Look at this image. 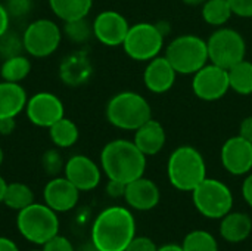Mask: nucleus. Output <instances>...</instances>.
Segmentation results:
<instances>
[{"instance_id": "1", "label": "nucleus", "mask_w": 252, "mask_h": 251, "mask_svg": "<svg viewBox=\"0 0 252 251\" xmlns=\"http://www.w3.org/2000/svg\"><path fill=\"white\" fill-rule=\"evenodd\" d=\"M136 237L133 213L121 206L102 210L92 226V243L99 251H124Z\"/></svg>"}, {"instance_id": "2", "label": "nucleus", "mask_w": 252, "mask_h": 251, "mask_svg": "<svg viewBox=\"0 0 252 251\" xmlns=\"http://www.w3.org/2000/svg\"><path fill=\"white\" fill-rule=\"evenodd\" d=\"M100 167L108 179L127 185L145 175L146 155L133 141L115 139L103 146L100 152Z\"/></svg>"}, {"instance_id": "3", "label": "nucleus", "mask_w": 252, "mask_h": 251, "mask_svg": "<svg viewBox=\"0 0 252 251\" xmlns=\"http://www.w3.org/2000/svg\"><path fill=\"white\" fill-rule=\"evenodd\" d=\"M167 175L176 189L192 192L207 178V164L196 148L183 145L171 152L167 163Z\"/></svg>"}, {"instance_id": "4", "label": "nucleus", "mask_w": 252, "mask_h": 251, "mask_svg": "<svg viewBox=\"0 0 252 251\" xmlns=\"http://www.w3.org/2000/svg\"><path fill=\"white\" fill-rule=\"evenodd\" d=\"M106 120L121 130H137L152 118V109L145 96L136 92H120L112 96L105 109Z\"/></svg>"}, {"instance_id": "5", "label": "nucleus", "mask_w": 252, "mask_h": 251, "mask_svg": "<svg viewBox=\"0 0 252 251\" xmlns=\"http://www.w3.org/2000/svg\"><path fill=\"white\" fill-rule=\"evenodd\" d=\"M16 228L27 241L43 246L59 234V217L49 206L32 203L18 212Z\"/></svg>"}, {"instance_id": "6", "label": "nucleus", "mask_w": 252, "mask_h": 251, "mask_svg": "<svg viewBox=\"0 0 252 251\" xmlns=\"http://www.w3.org/2000/svg\"><path fill=\"white\" fill-rule=\"evenodd\" d=\"M177 74L193 75L208 64L207 41L195 34H183L170 41L164 55Z\"/></svg>"}, {"instance_id": "7", "label": "nucleus", "mask_w": 252, "mask_h": 251, "mask_svg": "<svg viewBox=\"0 0 252 251\" xmlns=\"http://www.w3.org/2000/svg\"><path fill=\"white\" fill-rule=\"evenodd\" d=\"M165 31L158 24L137 22L130 25L123 49L133 61H151L159 56L164 47Z\"/></svg>"}, {"instance_id": "8", "label": "nucleus", "mask_w": 252, "mask_h": 251, "mask_svg": "<svg viewBox=\"0 0 252 251\" xmlns=\"http://www.w3.org/2000/svg\"><path fill=\"white\" fill-rule=\"evenodd\" d=\"M192 201L195 209L208 219H223L233 207V194L230 188L217 180L205 178L193 191Z\"/></svg>"}, {"instance_id": "9", "label": "nucleus", "mask_w": 252, "mask_h": 251, "mask_svg": "<svg viewBox=\"0 0 252 251\" xmlns=\"http://www.w3.org/2000/svg\"><path fill=\"white\" fill-rule=\"evenodd\" d=\"M207 46L210 62L226 70L244 61L247 55V43L244 36L227 27H219L208 37Z\"/></svg>"}, {"instance_id": "10", "label": "nucleus", "mask_w": 252, "mask_h": 251, "mask_svg": "<svg viewBox=\"0 0 252 251\" xmlns=\"http://www.w3.org/2000/svg\"><path fill=\"white\" fill-rule=\"evenodd\" d=\"M62 30L52 19H35L22 33L24 50L32 58H47L62 41Z\"/></svg>"}, {"instance_id": "11", "label": "nucleus", "mask_w": 252, "mask_h": 251, "mask_svg": "<svg viewBox=\"0 0 252 251\" xmlns=\"http://www.w3.org/2000/svg\"><path fill=\"white\" fill-rule=\"evenodd\" d=\"M230 89L229 72L216 64H207L193 74L192 90L195 96L205 102L221 99Z\"/></svg>"}, {"instance_id": "12", "label": "nucleus", "mask_w": 252, "mask_h": 251, "mask_svg": "<svg viewBox=\"0 0 252 251\" xmlns=\"http://www.w3.org/2000/svg\"><path fill=\"white\" fill-rule=\"evenodd\" d=\"M25 114L34 126L49 129L58 120L63 118L65 109L62 101L55 93L38 92L27 101Z\"/></svg>"}, {"instance_id": "13", "label": "nucleus", "mask_w": 252, "mask_h": 251, "mask_svg": "<svg viewBox=\"0 0 252 251\" xmlns=\"http://www.w3.org/2000/svg\"><path fill=\"white\" fill-rule=\"evenodd\" d=\"M92 24L93 36L96 37V40L109 47L123 46L130 28V24L126 16H123V13L117 10L100 12Z\"/></svg>"}, {"instance_id": "14", "label": "nucleus", "mask_w": 252, "mask_h": 251, "mask_svg": "<svg viewBox=\"0 0 252 251\" xmlns=\"http://www.w3.org/2000/svg\"><path fill=\"white\" fill-rule=\"evenodd\" d=\"M221 164L233 176H244L252 170V142L242 136L227 139L220 152Z\"/></svg>"}, {"instance_id": "15", "label": "nucleus", "mask_w": 252, "mask_h": 251, "mask_svg": "<svg viewBox=\"0 0 252 251\" xmlns=\"http://www.w3.org/2000/svg\"><path fill=\"white\" fill-rule=\"evenodd\" d=\"M63 176L75 185L80 192H87L97 188L102 179V172L92 158L77 154L65 163Z\"/></svg>"}, {"instance_id": "16", "label": "nucleus", "mask_w": 252, "mask_h": 251, "mask_svg": "<svg viewBox=\"0 0 252 251\" xmlns=\"http://www.w3.org/2000/svg\"><path fill=\"white\" fill-rule=\"evenodd\" d=\"M43 198L44 204L53 212L66 213L77 206L80 200V191L65 176H55L46 183L43 189Z\"/></svg>"}, {"instance_id": "17", "label": "nucleus", "mask_w": 252, "mask_h": 251, "mask_svg": "<svg viewBox=\"0 0 252 251\" xmlns=\"http://www.w3.org/2000/svg\"><path fill=\"white\" fill-rule=\"evenodd\" d=\"M124 200L128 207L137 212H149L158 206L161 200V192L154 180L142 176L126 185Z\"/></svg>"}, {"instance_id": "18", "label": "nucleus", "mask_w": 252, "mask_h": 251, "mask_svg": "<svg viewBox=\"0 0 252 251\" xmlns=\"http://www.w3.org/2000/svg\"><path fill=\"white\" fill-rule=\"evenodd\" d=\"M176 77L177 72L165 56H157L148 61L143 71V83L146 89L158 95L168 92L174 86Z\"/></svg>"}, {"instance_id": "19", "label": "nucleus", "mask_w": 252, "mask_h": 251, "mask_svg": "<svg viewBox=\"0 0 252 251\" xmlns=\"http://www.w3.org/2000/svg\"><path fill=\"white\" fill-rule=\"evenodd\" d=\"M93 74V65L86 52H72L59 65L61 80L71 87L86 84Z\"/></svg>"}, {"instance_id": "20", "label": "nucleus", "mask_w": 252, "mask_h": 251, "mask_svg": "<svg viewBox=\"0 0 252 251\" xmlns=\"http://www.w3.org/2000/svg\"><path fill=\"white\" fill-rule=\"evenodd\" d=\"M167 141L165 130L158 120L151 118L145 124H142L137 130H134L133 142L136 146L146 155H157L162 151Z\"/></svg>"}, {"instance_id": "21", "label": "nucleus", "mask_w": 252, "mask_h": 251, "mask_svg": "<svg viewBox=\"0 0 252 251\" xmlns=\"http://www.w3.org/2000/svg\"><path fill=\"white\" fill-rule=\"evenodd\" d=\"M27 92L19 83L0 81V118H16L27 107Z\"/></svg>"}, {"instance_id": "22", "label": "nucleus", "mask_w": 252, "mask_h": 251, "mask_svg": "<svg viewBox=\"0 0 252 251\" xmlns=\"http://www.w3.org/2000/svg\"><path fill=\"white\" fill-rule=\"evenodd\" d=\"M251 232L252 220L247 213L230 212L220 222V235L227 243H242L251 235Z\"/></svg>"}, {"instance_id": "23", "label": "nucleus", "mask_w": 252, "mask_h": 251, "mask_svg": "<svg viewBox=\"0 0 252 251\" xmlns=\"http://www.w3.org/2000/svg\"><path fill=\"white\" fill-rule=\"evenodd\" d=\"M52 12L63 22L87 18L93 0H49Z\"/></svg>"}, {"instance_id": "24", "label": "nucleus", "mask_w": 252, "mask_h": 251, "mask_svg": "<svg viewBox=\"0 0 252 251\" xmlns=\"http://www.w3.org/2000/svg\"><path fill=\"white\" fill-rule=\"evenodd\" d=\"M49 136L55 146L58 148H71L77 143L80 132L77 124L69 118H61L49 127Z\"/></svg>"}, {"instance_id": "25", "label": "nucleus", "mask_w": 252, "mask_h": 251, "mask_svg": "<svg viewBox=\"0 0 252 251\" xmlns=\"http://www.w3.org/2000/svg\"><path fill=\"white\" fill-rule=\"evenodd\" d=\"M229 84L238 95H252V62L244 59L227 70Z\"/></svg>"}, {"instance_id": "26", "label": "nucleus", "mask_w": 252, "mask_h": 251, "mask_svg": "<svg viewBox=\"0 0 252 251\" xmlns=\"http://www.w3.org/2000/svg\"><path fill=\"white\" fill-rule=\"evenodd\" d=\"M34 203V192L31 188L22 182H12L7 183L4 197H3V204L12 210H22L28 207L30 204Z\"/></svg>"}, {"instance_id": "27", "label": "nucleus", "mask_w": 252, "mask_h": 251, "mask_svg": "<svg viewBox=\"0 0 252 251\" xmlns=\"http://www.w3.org/2000/svg\"><path fill=\"white\" fill-rule=\"evenodd\" d=\"M31 72V61L24 55L4 59L0 67V75L4 81L21 83Z\"/></svg>"}, {"instance_id": "28", "label": "nucleus", "mask_w": 252, "mask_h": 251, "mask_svg": "<svg viewBox=\"0 0 252 251\" xmlns=\"http://www.w3.org/2000/svg\"><path fill=\"white\" fill-rule=\"evenodd\" d=\"M232 15L227 0H205L202 4V19L213 27H223Z\"/></svg>"}, {"instance_id": "29", "label": "nucleus", "mask_w": 252, "mask_h": 251, "mask_svg": "<svg viewBox=\"0 0 252 251\" xmlns=\"http://www.w3.org/2000/svg\"><path fill=\"white\" fill-rule=\"evenodd\" d=\"M182 249L183 251H219V244L213 234L196 229L185 237Z\"/></svg>"}, {"instance_id": "30", "label": "nucleus", "mask_w": 252, "mask_h": 251, "mask_svg": "<svg viewBox=\"0 0 252 251\" xmlns=\"http://www.w3.org/2000/svg\"><path fill=\"white\" fill-rule=\"evenodd\" d=\"M62 34L72 43L75 44H83L90 40L93 36V24L87 21V18L75 19V21H68L63 22Z\"/></svg>"}, {"instance_id": "31", "label": "nucleus", "mask_w": 252, "mask_h": 251, "mask_svg": "<svg viewBox=\"0 0 252 251\" xmlns=\"http://www.w3.org/2000/svg\"><path fill=\"white\" fill-rule=\"evenodd\" d=\"M22 50H24L22 36H18L10 30H7L3 36H0V58L3 61L22 55Z\"/></svg>"}, {"instance_id": "32", "label": "nucleus", "mask_w": 252, "mask_h": 251, "mask_svg": "<svg viewBox=\"0 0 252 251\" xmlns=\"http://www.w3.org/2000/svg\"><path fill=\"white\" fill-rule=\"evenodd\" d=\"M41 167H43L44 173H47L52 178H55L61 172H63L65 163L62 160L61 152L58 149H49V151H46L43 154V157H41Z\"/></svg>"}, {"instance_id": "33", "label": "nucleus", "mask_w": 252, "mask_h": 251, "mask_svg": "<svg viewBox=\"0 0 252 251\" xmlns=\"http://www.w3.org/2000/svg\"><path fill=\"white\" fill-rule=\"evenodd\" d=\"M4 7L10 19H22L30 15L34 7V0H6Z\"/></svg>"}, {"instance_id": "34", "label": "nucleus", "mask_w": 252, "mask_h": 251, "mask_svg": "<svg viewBox=\"0 0 252 251\" xmlns=\"http://www.w3.org/2000/svg\"><path fill=\"white\" fill-rule=\"evenodd\" d=\"M43 251H75V249L66 237L58 234L43 244Z\"/></svg>"}, {"instance_id": "35", "label": "nucleus", "mask_w": 252, "mask_h": 251, "mask_svg": "<svg viewBox=\"0 0 252 251\" xmlns=\"http://www.w3.org/2000/svg\"><path fill=\"white\" fill-rule=\"evenodd\" d=\"M232 13L239 18H252V0H227Z\"/></svg>"}, {"instance_id": "36", "label": "nucleus", "mask_w": 252, "mask_h": 251, "mask_svg": "<svg viewBox=\"0 0 252 251\" xmlns=\"http://www.w3.org/2000/svg\"><path fill=\"white\" fill-rule=\"evenodd\" d=\"M157 244L148 237H134L124 251H157Z\"/></svg>"}, {"instance_id": "37", "label": "nucleus", "mask_w": 252, "mask_h": 251, "mask_svg": "<svg viewBox=\"0 0 252 251\" xmlns=\"http://www.w3.org/2000/svg\"><path fill=\"white\" fill-rule=\"evenodd\" d=\"M106 194H108L111 198H121V197L124 198V194H126V183L118 182V180L108 179Z\"/></svg>"}, {"instance_id": "38", "label": "nucleus", "mask_w": 252, "mask_h": 251, "mask_svg": "<svg viewBox=\"0 0 252 251\" xmlns=\"http://www.w3.org/2000/svg\"><path fill=\"white\" fill-rule=\"evenodd\" d=\"M239 136L252 142V115H248L242 120L239 126Z\"/></svg>"}, {"instance_id": "39", "label": "nucleus", "mask_w": 252, "mask_h": 251, "mask_svg": "<svg viewBox=\"0 0 252 251\" xmlns=\"http://www.w3.org/2000/svg\"><path fill=\"white\" fill-rule=\"evenodd\" d=\"M16 129V121L15 118H0V135L1 136H9L15 132Z\"/></svg>"}, {"instance_id": "40", "label": "nucleus", "mask_w": 252, "mask_h": 251, "mask_svg": "<svg viewBox=\"0 0 252 251\" xmlns=\"http://www.w3.org/2000/svg\"><path fill=\"white\" fill-rule=\"evenodd\" d=\"M242 197L247 201V204L252 207V173L245 178L242 183Z\"/></svg>"}, {"instance_id": "41", "label": "nucleus", "mask_w": 252, "mask_h": 251, "mask_svg": "<svg viewBox=\"0 0 252 251\" xmlns=\"http://www.w3.org/2000/svg\"><path fill=\"white\" fill-rule=\"evenodd\" d=\"M9 24H10V16L6 10L4 4L0 3V36H3L9 30Z\"/></svg>"}, {"instance_id": "42", "label": "nucleus", "mask_w": 252, "mask_h": 251, "mask_svg": "<svg viewBox=\"0 0 252 251\" xmlns=\"http://www.w3.org/2000/svg\"><path fill=\"white\" fill-rule=\"evenodd\" d=\"M0 251H19V249L12 240L6 237H0Z\"/></svg>"}, {"instance_id": "43", "label": "nucleus", "mask_w": 252, "mask_h": 251, "mask_svg": "<svg viewBox=\"0 0 252 251\" xmlns=\"http://www.w3.org/2000/svg\"><path fill=\"white\" fill-rule=\"evenodd\" d=\"M157 251H183V249L179 244H164V246L158 247Z\"/></svg>"}, {"instance_id": "44", "label": "nucleus", "mask_w": 252, "mask_h": 251, "mask_svg": "<svg viewBox=\"0 0 252 251\" xmlns=\"http://www.w3.org/2000/svg\"><path fill=\"white\" fill-rule=\"evenodd\" d=\"M6 186H7V182L0 176V204H3V197H4Z\"/></svg>"}, {"instance_id": "45", "label": "nucleus", "mask_w": 252, "mask_h": 251, "mask_svg": "<svg viewBox=\"0 0 252 251\" xmlns=\"http://www.w3.org/2000/svg\"><path fill=\"white\" fill-rule=\"evenodd\" d=\"M75 251H99L96 247H94V244L90 241V243H86L84 246H81L78 250H75Z\"/></svg>"}, {"instance_id": "46", "label": "nucleus", "mask_w": 252, "mask_h": 251, "mask_svg": "<svg viewBox=\"0 0 252 251\" xmlns=\"http://www.w3.org/2000/svg\"><path fill=\"white\" fill-rule=\"evenodd\" d=\"M182 1L188 6H202L205 3V0H182Z\"/></svg>"}, {"instance_id": "47", "label": "nucleus", "mask_w": 252, "mask_h": 251, "mask_svg": "<svg viewBox=\"0 0 252 251\" xmlns=\"http://www.w3.org/2000/svg\"><path fill=\"white\" fill-rule=\"evenodd\" d=\"M3 160H4V154H3V149L0 148V166L3 164Z\"/></svg>"}, {"instance_id": "48", "label": "nucleus", "mask_w": 252, "mask_h": 251, "mask_svg": "<svg viewBox=\"0 0 252 251\" xmlns=\"http://www.w3.org/2000/svg\"><path fill=\"white\" fill-rule=\"evenodd\" d=\"M30 251H43V250H30Z\"/></svg>"}]
</instances>
